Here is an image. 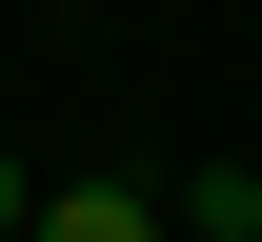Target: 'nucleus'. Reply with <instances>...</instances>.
<instances>
[{"instance_id": "obj_2", "label": "nucleus", "mask_w": 262, "mask_h": 242, "mask_svg": "<svg viewBox=\"0 0 262 242\" xmlns=\"http://www.w3.org/2000/svg\"><path fill=\"white\" fill-rule=\"evenodd\" d=\"M20 202H40V182H20V162H0V242H20Z\"/></svg>"}, {"instance_id": "obj_3", "label": "nucleus", "mask_w": 262, "mask_h": 242, "mask_svg": "<svg viewBox=\"0 0 262 242\" xmlns=\"http://www.w3.org/2000/svg\"><path fill=\"white\" fill-rule=\"evenodd\" d=\"M242 182H262V141H242Z\"/></svg>"}, {"instance_id": "obj_1", "label": "nucleus", "mask_w": 262, "mask_h": 242, "mask_svg": "<svg viewBox=\"0 0 262 242\" xmlns=\"http://www.w3.org/2000/svg\"><path fill=\"white\" fill-rule=\"evenodd\" d=\"M20 242H162V202H141V182H40Z\"/></svg>"}, {"instance_id": "obj_4", "label": "nucleus", "mask_w": 262, "mask_h": 242, "mask_svg": "<svg viewBox=\"0 0 262 242\" xmlns=\"http://www.w3.org/2000/svg\"><path fill=\"white\" fill-rule=\"evenodd\" d=\"M242 242H262V222H242Z\"/></svg>"}]
</instances>
